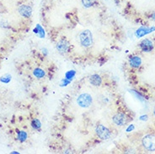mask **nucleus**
<instances>
[{
	"label": "nucleus",
	"instance_id": "1",
	"mask_svg": "<svg viewBox=\"0 0 155 154\" xmlns=\"http://www.w3.org/2000/svg\"><path fill=\"white\" fill-rule=\"evenodd\" d=\"M79 42L82 47L85 48H89L93 46L94 43V39H93V35L89 30H84L79 34Z\"/></svg>",
	"mask_w": 155,
	"mask_h": 154
},
{
	"label": "nucleus",
	"instance_id": "2",
	"mask_svg": "<svg viewBox=\"0 0 155 154\" xmlns=\"http://www.w3.org/2000/svg\"><path fill=\"white\" fill-rule=\"evenodd\" d=\"M142 145L147 151L154 152L155 151V135L147 134L144 136L142 139Z\"/></svg>",
	"mask_w": 155,
	"mask_h": 154
},
{
	"label": "nucleus",
	"instance_id": "3",
	"mask_svg": "<svg viewBox=\"0 0 155 154\" xmlns=\"http://www.w3.org/2000/svg\"><path fill=\"white\" fill-rule=\"evenodd\" d=\"M93 103V98L89 94H82L77 98V104L82 108H89Z\"/></svg>",
	"mask_w": 155,
	"mask_h": 154
},
{
	"label": "nucleus",
	"instance_id": "4",
	"mask_svg": "<svg viewBox=\"0 0 155 154\" xmlns=\"http://www.w3.org/2000/svg\"><path fill=\"white\" fill-rule=\"evenodd\" d=\"M95 132L101 140H108L111 136L110 130L103 125H98L95 128Z\"/></svg>",
	"mask_w": 155,
	"mask_h": 154
},
{
	"label": "nucleus",
	"instance_id": "5",
	"mask_svg": "<svg viewBox=\"0 0 155 154\" xmlns=\"http://www.w3.org/2000/svg\"><path fill=\"white\" fill-rule=\"evenodd\" d=\"M112 120L114 124H115L116 126H119V127H122L124 125H126L127 122V115L123 114V113H117L115 114L113 118H112Z\"/></svg>",
	"mask_w": 155,
	"mask_h": 154
},
{
	"label": "nucleus",
	"instance_id": "6",
	"mask_svg": "<svg viewBox=\"0 0 155 154\" xmlns=\"http://www.w3.org/2000/svg\"><path fill=\"white\" fill-rule=\"evenodd\" d=\"M140 47L144 52H149L153 49V45L150 40L145 39L140 43Z\"/></svg>",
	"mask_w": 155,
	"mask_h": 154
},
{
	"label": "nucleus",
	"instance_id": "7",
	"mask_svg": "<svg viewBox=\"0 0 155 154\" xmlns=\"http://www.w3.org/2000/svg\"><path fill=\"white\" fill-rule=\"evenodd\" d=\"M19 13L24 18H30L32 14V8L28 5H22L19 8Z\"/></svg>",
	"mask_w": 155,
	"mask_h": 154
},
{
	"label": "nucleus",
	"instance_id": "8",
	"mask_svg": "<svg viewBox=\"0 0 155 154\" xmlns=\"http://www.w3.org/2000/svg\"><path fill=\"white\" fill-rule=\"evenodd\" d=\"M57 49L60 53H65L68 51L69 49V44L67 40H61L57 44Z\"/></svg>",
	"mask_w": 155,
	"mask_h": 154
},
{
	"label": "nucleus",
	"instance_id": "9",
	"mask_svg": "<svg viewBox=\"0 0 155 154\" xmlns=\"http://www.w3.org/2000/svg\"><path fill=\"white\" fill-rule=\"evenodd\" d=\"M153 30H155V27L153 28H147V27H141L139 28L137 32H136V35L137 37H143V36H146L147 34L151 33Z\"/></svg>",
	"mask_w": 155,
	"mask_h": 154
},
{
	"label": "nucleus",
	"instance_id": "10",
	"mask_svg": "<svg viewBox=\"0 0 155 154\" xmlns=\"http://www.w3.org/2000/svg\"><path fill=\"white\" fill-rule=\"evenodd\" d=\"M89 83H91L93 86L98 87V86L101 85V83H102V79L98 74H93L89 78Z\"/></svg>",
	"mask_w": 155,
	"mask_h": 154
},
{
	"label": "nucleus",
	"instance_id": "11",
	"mask_svg": "<svg viewBox=\"0 0 155 154\" xmlns=\"http://www.w3.org/2000/svg\"><path fill=\"white\" fill-rule=\"evenodd\" d=\"M129 63H130L131 67H134V68H138L142 64V59L137 56H131L130 60H129Z\"/></svg>",
	"mask_w": 155,
	"mask_h": 154
},
{
	"label": "nucleus",
	"instance_id": "12",
	"mask_svg": "<svg viewBox=\"0 0 155 154\" xmlns=\"http://www.w3.org/2000/svg\"><path fill=\"white\" fill-rule=\"evenodd\" d=\"M34 32L36 33L37 36H39L40 38H45L46 33H45V30H44L42 26L40 24H37L36 28L34 29Z\"/></svg>",
	"mask_w": 155,
	"mask_h": 154
},
{
	"label": "nucleus",
	"instance_id": "13",
	"mask_svg": "<svg viewBox=\"0 0 155 154\" xmlns=\"http://www.w3.org/2000/svg\"><path fill=\"white\" fill-rule=\"evenodd\" d=\"M28 138V135L26 133V131L24 130H19L17 132V139L20 141V142H25Z\"/></svg>",
	"mask_w": 155,
	"mask_h": 154
},
{
	"label": "nucleus",
	"instance_id": "14",
	"mask_svg": "<svg viewBox=\"0 0 155 154\" xmlns=\"http://www.w3.org/2000/svg\"><path fill=\"white\" fill-rule=\"evenodd\" d=\"M33 74L34 76L37 78V79H43L45 75H46V72L44 71L43 69L41 68H36L34 71H33Z\"/></svg>",
	"mask_w": 155,
	"mask_h": 154
},
{
	"label": "nucleus",
	"instance_id": "15",
	"mask_svg": "<svg viewBox=\"0 0 155 154\" xmlns=\"http://www.w3.org/2000/svg\"><path fill=\"white\" fill-rule=\"evenodd\" d=\"M96 0H81V3H82V5L84 6V8H89L92 7L94 4H95Z\"/></svg>",
	"mask_w": 155,
	"mask_h": 154
},
{
	"label": "nucleus",
	"instance_id": "16",
	"mask_svg": "<svg viewBox=\"0 0 155 154\" xmlns=\"http://www.w3.org/2000/svg\"><path fill=\"white\" fill-rule=\"evenodd\" d=\"M31 127L35 130H40L41 127V123L38 119H34L31 121Z\"/></svg>",
	"mask_w": 155,
	"mask_h": 154
},
{
	"label": "nucleus",
	"instance_id": "17",
	"mask_svg": "<svg viewBox=\"0 0 155 154\" xmlns=\"http://www.w3.org/2000/svg\"><path fill=\"white\" fill-rule=\"evenodd\" d=\"M11 79H12L11 75H9V74H5V75L2 76V77L0 78V82L7 84V83H8L11 81Z\"/></svg>",
	"mask_w": 155,
	"mask_h": 154
},
{
	"label": "nucleus",
	"instance_id": "18",
	"mask_svg": "<svg viewBox=\"0 0 155 154\" xmlns=\"http://www.w3.org/2000/svg\"><path fill=\"white\" fill-rule=\"evenodd\" d=\"M76 75V72L74 70H70V71H68L66 72V74H65V79H68V80H70L72 81L73 78L75 77Z\"/></svg>",
	"mask_w": 155,
	"mask_h": 154
},
{
	"label": "nucleus",
	"instance_id": "19",
	"mask_svg": "<svg viewBox=\"0 0 155 154\" xmlns=\"http://www.w3.org/2000/svg\"><path fill=\"white\" fill-rule=\"evenodd\" d=\"M0 27L1 28H8V23L7 22V20L4 19L3 17L0 16Z\"/></svg>",
	"mask_w": 155,
	"mask_h": 154
},
{
	"label": "nucleus",
	"instance_id": "20",
	"mask_svg": "<svg viewBox=\"0 0 155 154\" xmlns=\"http://www.w3.org/2000/svg\"><path fill=\"white\" fill-rule=\"evenodd\" d=\"M70 82H71V81H70V80H68V79H63V80L61 81V85H60V86H61V87L67 86L68 84H69V83H70Z\"/></svg>",
	"mask_w": 155,
	"mask_h": 154
},
{
	"label": "nucleus",
	"instance_id": "21",
	"mask_svg": "<svg viewBox=\"0 0 155 154\" xmlns=\"http://www.w3.org/2000/svg\"><path fill=\"white\" fill-rule=\"evenodd\" d=\"M133 129H134V127H133V126H132V125H131V126H130V127H128V128H127V132H129V131H130V130H133Z\"/></svg>",
	"mask_w": 155,
	"mask_h": 154
},
{
	"label": "nucleus",
	"instance_id": "22",
	"mask_svg": "<svg viewBox=\"0 0 155 154\" xmlns=\"http://www.w3.org/2000/svg\"><path fill=\"white\" fill-rule=\"evenodd\" d=\"M151 19L153 20V21H155V12L153 13V14L151 15Z\"/></svg>",
	"mask_w": 155,
	"mask_h": 154
},
{
	"label": "nucleus",
	"instance_id": "23",
	"mask_svg": "<svg viewBox=\"0 0 155 154\" xmlns=\"http://www.w3.org/2000/svg\"><path fill=\"white\" fill-rule=\"evenodd\" d=\"M11 153H19V152H15V151H14V152H12Z\"/></svg>",
	"mask_w": 155,
	"mask_h": 154
},
{
	"label": "nucleus",
	"instance_id": "24",
	"mask_svg": "<svg viewBox=\"0 0 155 154\" xmlns=\"http://www.w3.org/2000/svg\"><path fill=\"white\" fill-rule=\"evenodd\" d=\"M154 116H155V109H154Z\"/></svg>",
	"mask_w": 155,
	"mask_h": 154
}]
</instances>
